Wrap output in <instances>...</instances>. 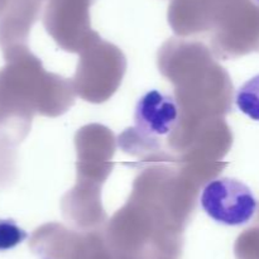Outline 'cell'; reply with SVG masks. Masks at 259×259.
Wrapping results in <instances>:
<instances>
[{
  "mask_svg": "<svg viewBox=\"0 0 259 259\" xmlns=\"http://www.w3.org/2000/svg\"><path fill=\"white\" fill-rule=\"evenodd\" d=\"M179 115V104L171 94L149 90L137 101L134 123L144 137H162L175 128Z\"/></svg>",
  "mask_w": 259,
  "mask_h": 259,
  "instance_id": "2",
  "label": "cell"
},
{
  "mask_svg": "<svg viewBox=\"0 0 259 259\" xmlns=\"http://www.w3.org/2000/svg\"><path fill=\"white\" fill-rule=\"evenodd\" d=\"M200 205L218 224L240 227L253 219L258 201L244 182L232 177H219L205 185Z\"/></svg>",
  "mask_w": 259,
  "mask_h": 259,
  "instance_id": "1",
  "label": "cell"
},
{
  "mask_svg": "<svg viewBox=\"0 0 259 259\" xmlns=\"http://www.w3.org/2000/svg\"><path fill=\"white\" fill-rule=\"evenodd\" d=\"M27 238L28 233L23 230L14 220L0 219V250L13 249Z\"/></svg>",
  "mask_w": 259,
  "mask_h": 259,
  "instance_id": "4",
  "label": "cell"
},
{
  "mask_svg": "<svg viewBox=\"0 0 259 259\" xmlns=\"http://www.w3.org/2000/svg\"><path fill=\"white\" fill-rule=\"evenodd\" d=\"M235 104L243 114L259 121V75L249 78L238 89Z\"/></svg>",
  "mask_w": 259,
  "mask_h": 259,
  "instance_id": "3",
  "label": "cell"
},
{
  "mask_svg": "<svg viewBox=\"0 0 259 259\" xmlns=\"http://www.w3.org/2000/svg\"><path fill=\"white\" fill-rule=\"evenodd\" d=\"M255 2H257V3H259V0H255Z\"/></svg>",
  "mask_w": 259,
  "mask_h": 259,
  "instance_id": "5",
  "label": "cell"
}]
</instances>
